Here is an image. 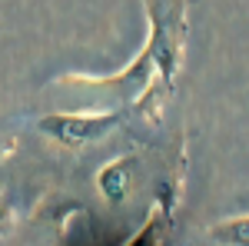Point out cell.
I'll return each instance as SVG.
<instances>
[{
	"label": "cell",
	"instance_id": "1",
	"mask_svg": "<svg viewBox=\"0 0 249 246\" xmlns=\"http://www.w3.org/2000/svg\"><path fill=\"white\" fill-rule=\"evenodd\" d=\"M120 123L116 110H93V114H47L37 123V130L53 140L57 147L67 150H80V147H90L96 140H103L107 133Z\"/></svg>",
	"mask_w": 249,
	"mask_h": 246
},
{
	"label": "cell",
	"instance_id": "2",
	"mask_svg": "<svg viewBox=\"0 0 249 246\" xmlns=\"http://www.w3.org/2000/svg\"><path fill=\"white\" fill-rule=\"evenodd\" d=\"M136 180H140V167H136L133 156H116L110 160L103 170L96 173V189L100 196L110 203V207H123L136 189Z\"/></svg>",
	"mask_w": 249,
	"mask_h": 246
},
{
	"label": "cell",
	"instance_id": "3",
	"mask_svg": "<svg viewBox=\"0 0 249 246\" xmlns=\"http://www.w3.org/2000/svg\"><path fill=\"white\" fill-rule=\"evenodd\" d=\"M206 240L210 243H223V246H246L249 243V216H232V220L213 223Z\"/></svg>",
	"mask_w": 249,
	"mask_h": 246
},
{
	"label": "cell",
	"instance_id": "4",
	"mask_svg": "<svg viewBox=\"0 0 249 246\" xmlns=\"http://www.w3.org/2000/svg\"><path fill=\"white\" fill-rule=\"evenodd\" d=\"M166 216H170V213H163V209H160V213H153V216H150V223L140 229L136 236H130V246H146V243L156 246V243H166V227H170V223H166Z\"/></svg>",
	"mask_w": 249,
	"mask_h": 246
},
{
	"label": "cell",
	"instance_id": "5",
	"mask_svg": "<svg viewBox=\"0 0 249 246\" xmlns=\"http://www.w3.org/2000/svg\"><path fill=\"white\" fill-rule=\"evenodd\" d=\"M14 229V209H10V200L0 193V236H7Z\"/></svg>",
	"mask_w": 249,
	"mask_h": 246
}]
</instances>
